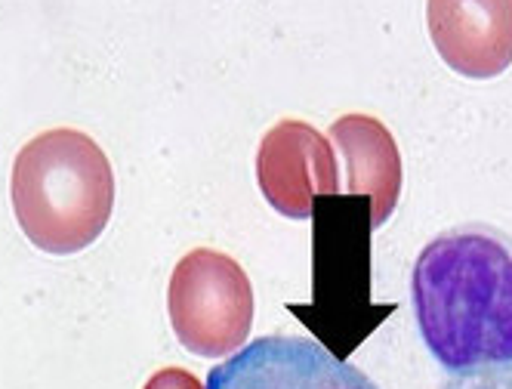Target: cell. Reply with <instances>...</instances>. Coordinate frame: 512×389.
Listing matches in <instances>:
<instances>
[{
    "label": "cell",
    "instance_id": "9c48e42d",
    "mask_svg": "<svg viewBox=\"0 0 512 389\" xmlns=\"http://www.w3.org/2000/svg\"><path fill=\"white\" fill-rule=\"evenodd\" d=\"M142 389H204V383L182 368H161L158 374L149 377V383Z\"/></svg>",
    "mask_w": 512,
    "mask_h": 389
},
{
    "label": "cell",
    "instance_id": "7a4b0ae2",
    "mask_svg": "<svg viewBox=\"0 0 512 389\" xmlns=\"http://www.w3.org/2000/svg\"><path fill=\"white\" fill-rule=\"evenodd\" d=\"M10 195L19 229L44 254H78L112 220L115 170L96 139L56 127L19 149Z\"/></svg>",
    "mask_w": 512,
    "mask_h": 389
},
{
    "label": "cell",
    "instance_id": "277c9868",
    "mask_svg": "<svg viewBox=\"0 0 512 389\" xmlns=\"http://www.w3.org/2000/svg\"><path fill=\"white\" fill-rule=\"evenodd\" d=\"M170 325L192 356L223 359L247 343L253 328V288L238 260L195 247L170 275Z\"/></svg>",
    "mask_w": 512,
    "mask_h": 389
},
{
    "label": "cell",
    "instance_id": "ba28073f",
    "mask_svg": "<svg viewBox=\"0 0 512 389\" xmlns=\"http://www.w3.org/2000/svg\"><path fill=\"white\" fill-rule=\"evenodd\" d=\"M349 170V195L371 201V226L380 229L401 198V155L389 127L371 115H343L331 127Z\"/></svg>",
    "mask_w": 512,
    "mask_h": 389
},
{
    "label": "cell",
    "instance_id": "3957f363",
    "mask_svg": "<svg viewBox=\"0 0 512 389\" xmlns=\"http://www.w3.org/2000/svg\"><path fill=\"white\" fill-rule=\"evenodd\" d=\"M315 303L309 309L290 306L303 322L318 328L324 349L337 359H349L395 309L392 303L377 309L371 303V201L355 195L315 198Z\"/></svg>",
    "mask_w": 512,
    "mask_h": 389
},
{
    "label": "cell",
    "instance_id": "5b68a950",
    "mask_svg": "<svg viewBox=\"0 0 512 389\" xmlns=\"http://www.w3.org/2000/svg\"><path fill=\"white\" fill-rule=\"evenodd\" d=\"M207 389H380L368 374L306 337H260L213 368Z\"/></svg>",
    "mask_w": 512,
    "mask_h": 389
},
{
    "label": "cell",
    "instance_id": "30bf717a",
    "mask_svg": "<svg viewBox=\"0 0 512 389\" xmlns=\"http://www.w3.org/2000/svg\"><path fill=\"white\" fill-rule=\"evenodd\" d=\"M442 389H512V374H488V377H454Z\"/></svg>",
    "mask_w": 512,
    "mask_h": 389
},
{
    "label": "cell",
    "instance_id": "6da1fadb",
    "mask_svg": "<svg viewBox=\"0 0 512 389\" xmlns=\"http://www.w3.org/2000/svg\"><path fill=\"white\" fill-rule=\"evenodd\" d=\"M414 312L451 377L512 374V238L485 223L435 235L414 266Z\"/></svg>",
    "mask_w": 512,
    "mask_h": 389
},
{
    "label": "cell",
    "instance_id": "52a82bcc",
    "mask_svg": "<svg viewBox=\"0 0 512 389\" xmlns=\"http://www.w3.org/2000/svg\"><path fill=\"white\" fill-rule=\"evenodd\" d=\"M429 38L451 72L491 81L512 65V0H426Z\"/></svg>",
    "mask_w": 512,
    "mask_h": 389
},
{
    "label": "cell",
    "instance_id": "8992f818",
    "mask_svg": "<svg viewBox=\"0 0 512 389\" xmlns=\"http://www.w3.org/2000/svg\"><path fill=\"white\" fill-rule=\"evenodd\" d=\"M256 183L287 220H312L315 198L340 195V170L327 136L306 121H278L256 152Z\"/></svg>",
    "mask_w": 512,
    "mask_h": 389
}]
</instances>
